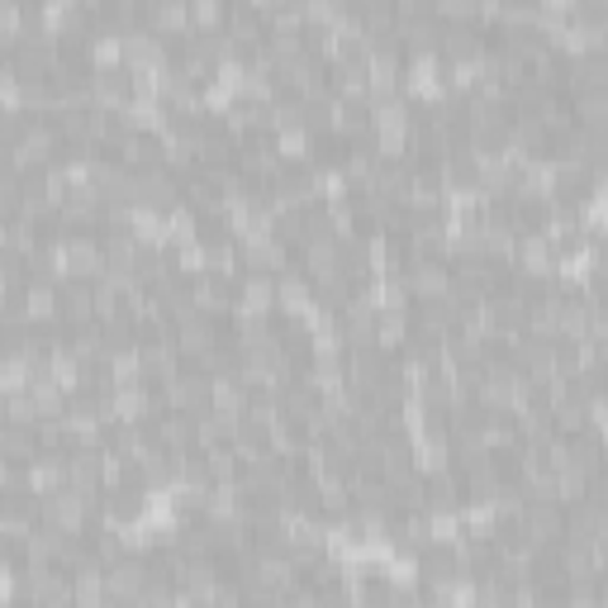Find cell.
Listing matches in <instances>:
<instances>
[{
  "instance_id": "f546056e",
  "label": "cell",
  "mask_w": 608,
  "mask_h": 608,
  "mask_svg": "<svg viewBox=\"0 0 608 608\" xmlns=\"http://www.w3.org/2000/svg\"><path fill=\"white\" fill-rule=\"evenodd\" d=\"M243 419H233V413H204V419H196V447L200 451H214V447H228L233 433H238Z\"/></svg>"
},
{
  "instance_id": "44dd1931",
  "label": "cell",
  "mask_w": 608,
  "mask_h": 608,
  "mask_svg": "<svg viewBox=\"0 0 608 608\" xmlns=\"http://www.w3.org/2000/svg\"><path fill=\"white\" fill-rule=\"evenodd\" d=\"M148 29L162 34V38L196 34V24H190V0H152L148 5Z\"/></svg>"
},
{
  "instance_id": "d4e9b609",
  "label": "cell",
  "mask_w": 608,
  "mask_h": 608,
  "mask_svg": "<svg viewBox=\"0 0 608 608\" xmlns=\"http://www.w3.org/2000/svg\"><path fill=\"white\" fill-rule=\"evenodd\" d=\"M44 248V233H38V224H29V219H0V252L10 257H29Z\"/></svg>"
},
{
  "instance_id": "e0dca14e",
  "label": "cell",
  "mask_w": 608,
  "mask_h": 608,
  "mask_svg": "<svg viewBox=\"0 0 608 608\" xmlns=\"http://www.w3.org/2000/svg\"><path fill=\"white\" fill-rule=\"evenodd\" d=\"M409 338H413V305H385L376 314V347L399 357Z\"/></svg>"
},
{
  "instance_id": "b9f144b4",
  "label": "cell",
  "mask_w": 608,
  "mask_h": 608,
  "mask_svg": "<svg viewBox=\"0 0 608 608\" xmlns=\"http://www.w3.org/2000/svg\"><path fill=\"white\" fill-rule=\"evenodd\" d=\"M594 542H604L608 547V509H599V533H594Z\"/></svg>"
},
{
  "instance_id": "4dcf8cb0",
  "label": "cell",
  "mask_w": 608,
  "mask_h": 608,
  "mask_svg": "<svg viewBox=\"0 0 608 608\" xmlns=\"http://www.w3.org/2000/svg\"><path fill=\"white\" fill-rule=\"evenodd\" d=\"M248 399H252V390L238 381V371H228V376L214 381V409L219 413H233V419H243V413H248Z\"/></svg>"
},
{
  "instance_id": "1f68e13d",
  "label": "cell",
  "mask_w": 608,
  "mask_h": 608,
  "mask_svg": "<svg viewBox=\"0 0 608 608\" xmlns=\"http://www.w3.org/2000/svg\"><path fill=\"white\" fill-rule=\"evenodd\" d=\"M590 481L594 475L585 471V466H580L575 457L561 466V471H556V499L561 504H580V499H590Z\"/></svg>"
},
{
  "instance_id": "ffe728a7",
  "label": "cell",
  "mask_w": 608,
  "mask_h": 608,
  "mask_svg": "<svg viewBox=\"0 0 608 608\" xmlns=\"http://www.w3.org/2000/svg\"><path fill=\"white\" fill-rule=\"evenodd\" d=\"M152 437H158V447L172 451V457L196 451V419H190V413H158V419H152Z\"/></svg>"
},
{
  "instance_id": "d590c367",
  "label": "cell",
  "mask_w": 608,
  "mask_h": 608,
  "mask_svg": "<svg viewBox=\"0 0 608 608\" xmlns=\"http://www.w3.org/2000/svg\"><path fill=\"white\" fill-rule=\"evenodd\" d=\"M433 15L443 24H481V0H433Z\"/></svg>"
},
{
  "instance_id": "52a82bcc",
  "label": "cell",
  "mask_w": 608,
  "mask_h": 608,
  "mask_svg": "<svg viewBox=\"0 0 608 608\" xmlns=\"http://www.w3.org/2000/svg\"><path fill=\"white\" fill-rule=\"evenodd\" d=\"M67 266L76 281H100L110 271L106 233H67Z\"/></svg>"
},
{
  "instance_id": "7a4b0ae2",
  "label": "cell",
  "mask_w": 608,
  "mask_h": 608,
  "mask_svg": "<svg viewBox=\"0 0 608 608\" xmlns=\"http://www.w3.org/2000/svg\"><path fill=\"white\" fill-rule=\"evenodd\" d=\"M405 281H409V300L413 305H437V300H451L457 271H451L447 257H429V262H409Z\"/></svg>"
},
{
  "instance_id": "9a60e30c",
  "label": "cell",
  "mask_w": 608,
  "mask_h": 608,
  "mask_svg": "<svg viewBox=\"0 0 608 608\" xmlns=\"http://www.w3.org/2000/svg\"><path fill=\"white\" fill-rule=\"evenodd\" d=\"M90 100L96 110L120 114L128 100H134V72L128 67H110V72H90Z\"/></svg>"
},
{
  "instance_id": "7402d4cb",
  "label": "cell",
  "mask_w": 608,
  "mask_h": 608,
  "mask_svg": "<svg viewBox=\"0 0 608 608\" xmlns=\"http://www.w3.org/2000/svg\"><path fill=\"white\" fill-rule=\"evenodd\" d=\"M314 148H319V134L305 124H290V128H276V152L286 166H314Z\"/></svg>"
},
{
  "instance_id": "74e56055",
  "label": "cell",
  "mask_w": 608,
  "mask_h": 608,
  "mask_svg": "<svg viewBox=\"0 0 608 608\" xmlns=\"http://www.w3.org/2000/svg\"><path fill=\"white\" fill-rule=\"evenodd\" d=\"M172 257H176V271L181 276H204V271H210V257H204V243L196 238V243H181V248H172Z\"/></svg>"
},
{
  "instance_id": "5bb4252c",
  "label": "cell",
  "mask_w": 608,
  "mask_h": 608,
  "mask_svg": "<svg viewBox=\"0 0 608 608\" xmlns=\"http://www.w3.org/2000/svg\"><path fill=\"white\" fill-rule=\"evenodd\" d=\"M138 352H144V381L158 390V385H166V381H176L181 371L190 367L186 361V352L176 347V338L172 343H138Z\"/></svg>"
},
{
  "instance_id": "ab89813d",
  "label": "cell",
  "mask_w": 608,
  "mask_h": 608,
  "mask_svg": "<svg viewBox=\"0 0 608 608\" xmlns=\"http://www.w3.org/2000/svg\"><path fill=\"white\" fill-rule=\"evenodd\" d=\"M5 423H38V405H34L29 390L5 395Z\"/></svg>"
},
{
  "instance_id": "e575fe53",
  "label": "cell",
  "mask_w": 608,
  "mask_h": 608,
  "mask_svg": "<svg viewBox=\"0 0 608 608\" xmlns=\"http://www.w3.org/2000/svg\"><path fill=\"white\" fill-rule=\"evenodd\" d=\"M300 10H305L309 29H338V24L347 20L343 0H300Z\"/></svg>"
},
{
  "instance_id": "8992f818",
  "label": "cell",
  "mask_w": 608,
  "mask_h": 608,
  "mask_svg": "<svg viewBox=\"0 0 608 608\" xmlns=\"http://www.w3.org/2000/svg\"><path fill=\"white\" fill-rule=\"evenodd\" d=\"M110 604H138V594L148 585V551H124L120 561L106 566Z\"/></svg>"
},
{
  "instance_id": "ba28073f",
  "label": "cell",
  "mask_w": 608,
  "mask_h": 608,
  "mask_svg": "<svg viewBox=\"0 0 608 608\" xmlns=\"http://www.w3.org/2000/svg\"><path fill=\"white\" fill-rule=\"evenodd\" d=\"M413 333L433 343H451L461 333V305L437 300V305H413Z\"/></svg>"
},
{
  "instance_id": "277c9868",
  "label": "cell",
  "mask_w": 608,
  "mask_h": 608,
  "mask_svg": "<svg viewBox=\"0 0 608 608\" xmlns=\"http://www.w3.org/2000/svg\"><path fill=\"white\" fill-rule=\"evenodd\" d=\"M134 204L148 214H172L181 204V176H172L166 166H148V172H138L134 181Z\"/></svg>"
},
{
  "instance_id": "f35d334b",
  "label": "cell",
  "mask_w": 608,
  "mask_h": 608,
  "mask_svg": "<svg viewBox=\"0 0 608 608\" xmlns=\"http://www.w3.org/2000/svg\"><path fill=\"white\" fill-rule=\"evenodd\" d=\"M266 29L271 34H305L309 24H305V10H300V0H290V5H276L266 15Z\"/></svg>"
},
{
  "instance_id": "d6a6232c",
  "label": "cell",
  "mask_w": 608,
  "mask_h": 608,
  "mask_svg": "<svg viewBox=\"0 0 608 608\" xmlns=\"http://www.w3.org/2000/svg\"><path fill=\"white\" fill-rule=\"evenodd\" d=\"M228 10L233 0H190V24H196V34H219L228 24Z\"/></svg>"
},
{
  "instance_id": "484cf974",
  "label": "cell",
  "mask_w": 608,
  "mask_h": 608,
  "mask_svg": "<svg viewBox=\"0 0 608 608\" xmlns=\"http://www.w3.org/2000/svg\"><path fill=\"white\" fill-rule=\"evenodd\" d=\"M72 457V451H67ZM67 457L58 451H44L38 461H29V489L34 495H53V489H67Z\"/></svg>"
},
{
  "instance_id": "9c48e42d",
  "label": "cell",
  "mask_w": 608,
  "mask_h": 608,
  "mask_svg": "<svg viewBox=\"0 0 608 608\" xmlns=\"http://www.w3.org/2000/svg\"><path fill=\"white\" fill-rule=\"evenodd\" d=\"M376 314L381 305L371 295H352L343 309H338V333L347 347H361V343H376Z\"/></svg>"
},
{
  "instance_id": "8fae6325",
  "label": "cell",
  "mask_w": 608,
  "mask_h": 608,
  "mask_svg": "<svg viewBox=\"0 0 608 608\" xmlns=\"http://www.w3.org/2000/svg\"><path fill=\"white\" fill-rule=\"evenodd\" d=\"M509 357H513V367H519V376H523V381H537V385H547L551 376H561V371H556V343L519 338V343L509 347Z\"/></svg>"
},
{
  "instance_id": "cb8c5ba5",
  "label": "cell",
  "mask_w": 608,
  "mask_h": 608,
  "mask_svg": "<svg viewBox=\"0 0 608 608\" xmlns=\"http://www.w3.org/2000/svg\"><path fill=\"white\" fill-rule=\"evenodd\" d=\"M0 457L24 461V466L44 457V447H38V423H5V429H0Z\"/></svg>"
},
{
  "instance_id": "ac0fdd59",
  "label": "cell",
  "mask_w": 608,
  "mask_h": 608,
  "mask_svg": "<svg viewBox=\"0 0 608 608\" xmlns=\"http://www.w3.org/2000/svg\"><path fill=\"white\" fill-rule=\"evenodd\" d=\"M233 314H276V276L243 271L238 276V309Z\"/></svg>"
},
{
  "instance_id": "6da1fadb",
  "label": "cell",
  "mask_w": 608,
  "mask_h": 608,
  "mask_svg": "<svg viewBox=\"0 0 608 608\" xmlns=\"http://www.w3.org/2000/svg\"><path fill=\"white\" fill-rule=\"evenodd\" d=\"M158 405H162V413H190V419H204V413H214V381L186 367L176 381L158 385Z\"/></svg>"
},
{
  "instance_id": "3957f363",
  "label": "cell",
  "mask_w": 608,
  "mask_h": 608,
  "mask_svg": "<svg viewBox=\"0 0 608 608\" xmlns=\"http://www.w3.org/2000/svg\"><path fill=\"white\" fill-rule=\"evenodd\" d=\"M519 533L537 547H556L566 537V504L561 499H528L519 513Z\"/></svg>"
},
{
  "instance_id": "83f0119b",
  "label": "cell",
  "mask_w": 608,
  "mask_h": 608,
  "mask_svg": "<svg viewBox=\"0 0 608 608\" xmlns=\"http://www.w3.org/2000/svg\"><path fill=\"white\" fill-rule=\"evenodd\" d=\"M106 257H110V271H138L144 238H138L134 228H110L106 233Z\"/></svg>"
},
{
  "instance_id": "2e32d148",
  "label": "cell",
  "mask_w": 608,
  "mask_h": 608,
  "mask_svg": "<svg viewBox=\"0 0 608 608\" xmlns=\"http://www.w3.org/2000/svg\"><path fill=\"white\" fill-rule=\"evenodd\" d=\"M443 62H485L489 58V44L481 34V24H447L443 29Z\"/></svg>"
},
{
  "instance_id": "7c38bea8",
  "label": "cell",
  "mask_w": 608,
  "mask_h": 608,
  "mask_svg": "<svg viewBox=\"0 0 608 608\" xmlns=\"http://www.w3.org/2000/svg\"><path fill=\"white\" fill-rule=\"evenodd\" d=\"M309 309H314V281H309L300 266L281 271L276 276V314L281 319H309Z\"/></svg>"
},
{
  "instance_id": "836d02e7",
  "label": "cell",
  "mask_w": 608,
  "mask_h": 608,
  "mask_svg": "<svg viewBox=\"0 0 608 608\" xmlns=\"http://www.w3.org/2000/svg\"><path fill=\"white\" fill-rule=\"evenodd\" d=\"M599 533V504L594 499H580V504H566V537H594Z\"/></svg>"
},
{
  "instance_id": "4316f807",
  "label": "cell",
  "mask_w": 608,
  "mask_h": 608,
  "mask_svg": "<svg viewBox=\"0 0 608 608\" xmlns=\"http://www.w3.org/2000/svg\"><path fill=\"white\" fill-rule=\"evenodd\" d=\"M333 134L347 138V144H361L371 134V106H357V100H333Z\"/></svg>"
},
{
  "instance_id": "30bf717a",
  "label": "cell",
  "mask_w": 608,
  "mask_h": 608,
  "mask_svg": "<svg viewBox=\"0 0 608 608\" xmlns=\"http://www.w3.org/2000/svg\"><path fill=\"white\" fill-rule=\"evenodd\" d=\"M300 271H305L309 281L338 276V271H343V238H338V233H319V238H305L300 243Z\"/></svg>"
},
{
  "instance_id": "603a6c76",
  "label": "cell",
  "mask_w": 608,
  "mask_h": 608,
  "mask_svg": "<svg viewBox=\"0 0 608 608\" xmlns=\"http://www.w3.org/2000/svg\"><path fill=\"white\" fill-rule=\"evenodd\" d=\"M62 323H100L96 319V281H62Z\"/></svg>"
},
{
  "instance_id": "f1b7e54d",
  "label": "cell",
  "mask_w": 608,
  "mask_h": 608,
  "mask_svg": "<svg viewBox=\"0 0 608 608\" xmlns=\"http://www.w3.org/2000/svg\"><path fill=\"white\" fill-rule=\"evenodd\" d=\"M575 124L594 128V134H608V90H575L571 96Z\"/></svg>"
},
{
  "instance_id": "5b68a950",
  "label": "cell",
  "mask_w": 608,
  "mask_h": 608,
  "mask_svg": "<svg viewBox=\"0 0 608 608\" xmlns=\"http://www.w3.org/2000/svg\"><path fill=\"white\" fill-rule=\"evenodd\" d=\"M224 333H228V319H214V314H204V309L176 319V347L186 352V361H196L200 352L219 347V343H224Z\"/></svg>"
},
{
  "instance_id": "60d3db41",
  "label": "cell",
  "mask_w": 608,
  "mask_h": 608,
  "mask_svg": "<svg viewBox=\"0 0 608 608\" xmlns=\"http://www.w3.org/2000/svg\"><path fill=\"white\" fill-rule=\"evenodd\" d=\"M542 15H556V20H575V5L580 0H537Z\"/></svg>"
},
{
  "instance_id": "d6986e66",
  "label": "cell",
  "mask_w": 608,
  "mask_h": 608,
  "mask_svg": "<svg viewBox=\"0 0 608 608\" xmlns=\"http://www.w3.org/2000/svg\"><path fill=\"white\" fill-rule=\"evenodd\" d=\"M124 67H128V72L166 67V38H162V34H152V29L124 34Z\"/></svg>"
},
{
  "instance_id": "4fadbf2b",
  "label": "cell",
  "mask_w": 608,
  "mask_h": 608,
  "mask_svg": "<svg viewBox=\"0 0 608 608\" xmlns=\"http://www.w3.org/2000/svg\"><path fill=\"white\" fill-rule=\"evenodd\" d=\"M556 243L547 238V233H519V252H513V266L523 271V276H533V281H547L556 276Z\"/></svg>"
},
{
  "instance_id": "8d00e7d4",
  "label": "cell",
  "mask_w": 608,
  "mask_h": 608,
  "mask_svg": "<svg viewBox=\"0 0 608 608\" xmlns=\"http://www.w3.org/2000/svg\"><path fill=\"white\" fill-rule=\"evenodd\" d=\"M29 495V466L0 457V499H20Z\"/></svg>"
}]
</instances>
